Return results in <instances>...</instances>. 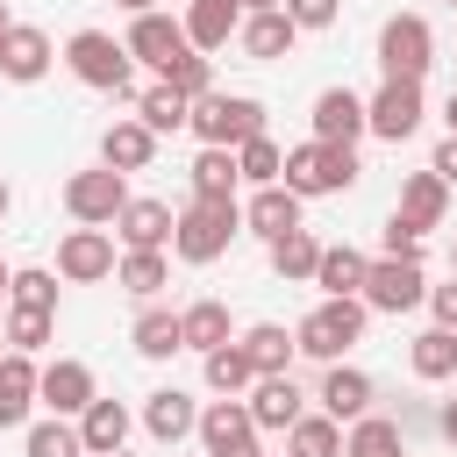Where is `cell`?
<instances>
[{"label": "cell", "mask_w": 457, "mask_h": 457, "mask_svg": "<svg viewBox=\"0 0 457 457\" xmlns=\"http://www.w3.org/2000/svg\"><path fill=\"white\" fill-rule=\"evenodd\" d=\"M343 457H407V428L393 414H364L343 428Z\"/></svg>", "instance_id": "d6a6232c"}, {"label": "cell", "mask_w": 457, "mask_h": 457, "mask_svg": "<svg viewBox=\"0 0 457 457\" xmlns=\"http://www.w3.org/2000/svg\"><path fill=\"white\" fill-rule=\"evenodd\" d=\"M50 64H57V43H50L36 21H14V29H7V43H0V79H14V86H36Z\"/></svg>", "instance_id": "d6986e66"}, {"label": "cell", "mask_w": 457, "mask_h": 457, "mask_svg": "<svg viewBox=\"0 0 457 457\" xmlns=\"http://www.w3.org/2000/svg\"><path fill=\"white\" fill-rule=\"evenodd\" d=\"M236 228H243V200H186L179 228H171V257L179 264H214V257H228Z\"/></svg>", "instance_id": "6da1fadb"}, {"label": "cell", "mask_w": 457, "mask_h": 457, "mask_svg": "<svg viewBox=\"0 0 457 457\" xmlns=\"http://www.w3.org/2000/svg\"><path fill=\"white\" fill-rule=\"evenodd\" d=\"M114 278H121V286H129V293H136V300L150 307V300H157V293L171 286V257H164V250H121Z\"/></svg>", "instance_id": "8d00e7d4"}, {"label": "cell", "mask_w": 457, "mask_h": 457, "mask_svg": "<svg viewBox=\"0 0 457 457\" xmlns=\"http://www.w3.org/2000/svg\"><path fill=\"white\" fill-rule=\"evenodd\" d=\"M357 300L371 314H414V307H428V271L421 264H400V257H371Z\"/></svg>", "instance_id": "ba28073f"}, {"label": "cell", "mask_w": 457, "mask_h": 457, "mask_svg": "<svg viewBox=\"0 0 457 457\" xmlns=\"http://www.w3.org/2000/svg\"><path fill=\"white\" fill-rule=\"evenodd\" d=\"M428 171H436L443 186H457V136H443V143H436V157H428Z\"/></svg>", "instance_id": "7dc6e473"}, {"label": "cell", "mask_w": 457, "mask_h": 457, "mask_svg": "<svg viewBox=\"0 0 457 457\" xmlns=\"http://www.w3.org/2000/svg\"><path fill=\"white\" fill-rule=\"evenodd\" d=\"M243 228H250V236H264V243H278V236L307 228V221H300V193H293V186H257V193L243 200Z\"/></svg>", "instance_id": "ffe728a7"}, {"label": "cell", "mask_w": 457, "mask_h": 457, "mask_svg": "<svg viewBox=\"0 0 457 457\" xmlns=\"http://www.w3.org/2000/svg\"><path fill=\"white\" fill-rule=\"evenodd\" d=\"M21 457H86V443H79V421H64V414H50V421H29V436H21Z\"/></svg>", "instance_id": "f35d334b"}, {"label": "cell", "mask_w": 457, "mask_h": 457, "mask_svg": "<svg viewBox=\"0 0 457 457\" xmlns=\"http://www.w3.org/2000/svg\"><path fill=\"white\" fill-rule=\"evenodd\" d=\"M236 43H243V57H250V64H278V57L300 43V29L286 21V7H278V14H243Z\"/></svg>", "instance_id": "484cf974"}, {"label": "cell", "mask_w": 457, "mask_h": 457, "mask_svg": "<svg viewBox=\"0 0 457 457\" xmlns=\"http://www.w3.org/2000/svg\"><path fill=\"white\" fill-rule=\"evenodd\" d=\"M357 136H371V121H364V93H350V86L314 93V143H350V150H357Z\"/></svg>", "instance_id": "ac0fdd59"}, {"label": "cell", "mask_w": 457, "mask_h": 457, "mask_svg": "<svg viewBox=\"0 0 457 457\" xmlns=\"http://www.w3.org/2000/svg\"><path fill=\"white\" fill-rule=\"evenodd\" d=\"M364 179V164H357V150L350 143H293L286 150V186L300 193V200H321V193H350Z\"/></svg>", "instance_id": "277c9868"}, {"label": "cell", "mask_w": 457, "mask_h": 457, "mask_svg": "<svg viewBox=\"0 0 457 457\" xmlns=\"http://www.w3.org/2000/svg\"><path fill=\"white\" fill-rule=\"evenodd\" d=\"M7 350H14V343H7V328H0V357H7Z\"/></svg>", "instance_id": "9f6ffc18"}, {"label": "cell", "mask_w": 457, "mask_h": 457, "mask_svg": "<svg viewBox=\"0 0 457 457\" xmlns=\"http://www.w3.org/2000/svg\"><path fill=\"white\" fill-rule=\"evenodd\" d=\"M7 29H14V14H7V0H0V43H7Z\"/></svg>", "instance_id": "db71d44e"}, {"label": "cell", "mask_w": 457, "mask_h": 457, "mask_svg": "<svg viewBox=\"0 0 457 457\" xmlns=\"http://www.w3.org/2000/svg\"><path fill=\"white\" fill-rule=\"evenodd\" d=\"M186 179H193V200H236V186H243V164H236V150H200Z\"/></svg>", "instance_id": "d590c367"}, {"label": "cell", "mask_w": 457, "mask_h": 457, "mask_svg": "<svg viewBox=\"0 0 457 457\" xmlns=\"http://www.w3.org/2000/svg\"><path fill=\"white\" fill-rule=\"evenodd\" d=\"M164 86H171V93H186V100H207V93H214V57H200V50H193V57H179V64L164 71Z\"/></svg>", "instance_id": "7bdbcfd3"}, {"label": "cell", "mask_w": 457, "mask_h": 457, "mask_svg": "<svg viewBox=\"0 0 457 457\" xmlns=\"http://www.w3.org/2000/svg\"><path fill=\"white\" fill-rule=\"evenodd\" d=\"M193 136H200V150H243L250 136H271L264 129V100L257 93H207V100H193V121H186Z\"/></svg>", "instance_id": "7a4b0ae2"}, {"label": "cell", "mask_w": 457, "mask_h": 457, "mask_svg": "<svg viewBox=\"0 0 457 457\" xmlns=\"http://www.w3.org/2000/svg\"><path fill=\"white\" fill-rule=\"evenodd\" d=\"M7 286H14V264H0V300H7Z\"/></svg>", "instance_id": "11a10c76"}, {"label": "cell", "mask_w": 457, "mask_h": 457, "mask_svg": "<svg viewBox=\"0 0 457 457\" xmlns=\"http://www.w3.org/2000/svg\"><path fill=\"white\" fill-rule=\"evenodd\" d=\"M121 43H129V57H136V64H150L157 79H164V71H171L179 57H193V43H186V21L157 14V7H150V14H136Z\"/></svg>", "instance_id": "7c38bea8"}, {"label": "cell", "mask_w": 457, "mask_h": 457, "mask_svg": "<svg viewBox=\"0 0 457 457\" xmlns=\"http://www.w3.org/2000/svg\"><path fill=\"white\" fill-rule=\"evenodd\" d=\"M64 64H71V79L93 86V93H129V79H136L129 43L107 36V29H79V36L64 43Z\"/></svg>", "instance_id": "5b68a950"}, {"label": "cell", "mask_w": 457, "mask_h": 457, "mask_svg": "<svg viewBox=\"0 0 457 457\" xmlns=\"http://www.w3.org/2000/svg\"><path fill=\"white\" fill-rule=\"evenodd\" d=\"M129 428H136V414H129L121 400H107V393L79 414V443H86V457H114V450H129Z\"/></svg>", "instance_id": "cb8c5ba5"}, {"label": "cell", "mask_w": 457, "mask_h": 457, "mask_svg": "<svg viewBox=\"0 0 457 457\" xmlns=\"http://www.w3.org/2000/svg\"><path fill=\"white\" fill-rule=\"evenodd\" d=\"M50 336H57V314H29V307H7V343H14L21 357L50 350Z\"/></svg>", "instance_id": "b9f144b4"}, {"label": "cell", "mask_w": 457, "mask_h": 457, "mask_svg": "<svg viewBox=\"0 0 457 457\" xmlns=\"http://www.w3.org/2000/svg\"><path fill=\"white\" fill-rule=\"evenodd\" d=\"M443 443H457V400L443 407Z\"/></svg>", "instance_id": "f907efd6"}, {"label": "cell", "mask_w": 457, "mask_h": 457, "mask_svg": "<svg viewBox=\"0 0 457 457\" xmlns=\"http://www.w3.org/2000/svg\"><path fill=\"white\" fill-rule=\"evenodd\" d=\"M407 371H414L421 386L457 378V336H450V328H421V336L407 343Z\"/></svg>", "instance_id": "4dcf8cb0"}, {"label": "cell", "mask_w": 457, "mask_h": 457, "mask_svg": "<svg viewBox=\"0 0 457 457\" xmlns=\"http://www.w3.org/2000/svg\"><path fill=\"white\" fill-rule=\"evenodd\" d=\"M236 343H243V357L257 364V378H278V371H293V357H300L293 328H278V321H250Z\"/></svg>", "instance_id": "83f0119b"}, {"label": "cell", "mask_w": 457, "mask_h": 457, "mask_svg": "<svg viewBox=\"0 0 457 457\" xmlns=\"http://www.w3.org/2000/svg\"><path fill=\"white\" fill-rule=\"evenodd\" d=\"M236 164H243V186H286V150L271 136H250L236 150Z\"/></svg>", "instance_id": "ab89813d"}, {"label": "cell", "mask_w": 457, "mask_h": 457, "mask_svg": "<svg viewBox=\"0 0 457 457\" xmlns=\"http://www.w3.org/2000/svg\"><path fill=\"white\" fill-rule=\"evenodd\" d=\"M450 278H457V243H450Z\"/></svg>", "instance_id": "6f0895ef"}, {"label": "cell", "mask_w": 457, "mask_h": 457, "mask_svg": "<svg viewBox=\"0 0 457 457\" xmlns=\"http://www.w3.org/2000/svg\"><path fill=\"white\" fill-rule=\"evenodd\" d=\"M371 371H357V364H321V393H314V407L328 414V421H364L371 414Z\"/></svg>", "instance_id": "2e32d148"}, {"label": "cell", "mask_w": 457, "mask_h": 457, "mask_svg": "<svg viewBox=\"0 0 457 457\" xmlns=\"http://www.w3.org/2000/svg\"><path fill=\"white\" fill-rule=\"evenodd\" d=\"M378 257H400V264H421V228H407L400 214H386V228H378Z\"/></svg>", "instance_id": "ee69618b"}, {"label": "cell", "mask_w": 457, "mask_h": 457, "mask_svg": "<svg viewBox=\"0 0 457 457\" xmlns=\"http://www.w3.org/2000/svg\"><path fill=\"white\" fill-rule=\"evenodd\" d=\"M136 193H129V179L121 171H107V164H93V171H71L64 179V214L79 221V228H114V214L129 207Z\"/></svg>", "instance_id": "52a82bcc"}, {"label": "cell", "mask_w": 457, "mask_h": 457, "mask_svg": "<svg viewBox=\"0 0 457 457\" xmlns=\"http://www.w3.org/2000/svg\"><path fill=\"white\" fill-rule=\"evenodd\" d=\"M271 250V271L286 278V286H314V271H321V236L314 228H293V236H278V243H264Z\"/></svg>", "instance_id": "f1b7e54d"}, {"label": "cell", "mask_w": 457, "mask_h": 457, "mask_svg": "<svg viewBox=\"0 0 457 457\" xmlns=\"http://www.w3.org/2000/svg\"><path fill=\"white\" fill-rule=\"evenodd\" d=\"M171 228H179V207H171V200H150V193H136V200L114 214L121 250H164V243H171Z\"/></svg>", "instance_id": "9a60e30c"}, {"label": "cell", "mask_w": 457, "mask_h": 457, "mask_svg": "<svg viewBox=\"0 0 457 457\" xmlns=\"http://www.w3.org/2000/svg\"><path fill=\"white\" fill-rule=\"evenodd\" d=\"M129 343H136V357H150V364H171L179 350H186V328H179V314L171 307H143L136 314V328H129Z\"/></svg>", "instance_id": "4316f807"}, {"label": "cell", "mask_w": 457, "mask_h": 457, "mask_svg": "<svg viewBox=\"0 0 457 457\" xmlns=\"http://www.w3.org/2000/svg\"><path fill=\"white\" fill-rule=\"evenodd\" d=\"M443 121H450V136H457V86H450V100H443Z\"/></svg>", "instance_id": "816d5d0a"}, {"label": "cell", "mask_w": 457, "mask_h": 457, "mask_svg": "<svg viewBox=\"0 0 457 457\" xmlns=\"http://www.w3.org/2000/svg\"><path fill=\"white\" fill-rule=\"evenodd\" d=\"M407 228H443V214H450V186L436 179V171H407V186H400V207H393Z\"/></svg>", "instance_id": "d4e9b609"}, {"label": "cell", "mask_w": 457, "mask_h": 457, "mask_svg": "<svg viewBox=\"0 0 457 457\" xmlns=\"http://www.w3.org/2000/svg\"><path fill=\"white\" fill-rule=\"evenodd\" d=\"M143 436L164 443V450H179L186 436H200V400H193L186 386H157V393H143Z\"/></svg>", "instance_id": "5bb4252c"}, {"label": "cell", "mask_w": 457, "mask_h": 457, "mask_svg": "<svg viewBox=\"0 0 457 457\" xmlns=\"http://www.w3.org/2000/svg\"><path fill=\"white\" fill-rule=\"evenodd\" d=\"M364 271H371V257H364V250H350V243H328V250H321V271H314V286H321V300H357V293H364Z\"/></svg>", "instance_id": "f546056e"}, {"label": "cell", "mask_w": 457, "mask_h": 457, "mask_svg": "<svg viewBox=\"0 0 457 457\" xmlns=\"http://www.w3.org/2000/svg\"><path fill=\"white\" fill-rule=\"evenodd\" d=\"M428 314H436V328L457 336V278H450V286H428Z\"/></svg>", "instance_id": "bcb514c9"}, {"label": "cell", "mask_w": 457, "mask_h": 457, "mask_svg": "<svg viewBox=\"0 0 457 457\" xmlns=\"http://www.w3.org/2000/svg\"><path fill=\"white\" fill-rule=\"evenodd\" d=\"M36 400H43L50 414L79 421V414L100 400V386H93V364H79V357H50V364H43V378H36Z\"/></svg>", "instance_id": "4fadbf2b"}, {"label": "cell", "mask_w": 457, "mask_h": 457, "mask_svg": "<svg viewBox=\"0 0 457 457\" xmlns=\"http://www.w3.org/2000/svg\"><path fill=\"white\" fill-rule=\"evenodd\" d=\"M286 0H243V14H278Z\"/></svg>", "instance_id": "c3c4849f"}, {"label": "cell", "mask_w": 457, "mask_h": 457, "mask_svg": "<svg viewBox=\"0 0 457 457\" xmlns=\"http://www.w3.org/2000/svg\"><path fill=\"white\" fill-rule=\"evenodd\" d=\"M7 207H14V193H7V179H0V221H7Z\"/></svg>", "instance_id": "f5cc1de1"}, {"label": "cell", "mask_w": 457, "mask_h": 457, "mask_svg": "<svg viewBox=\"0 0 457 457\" xmlns=\"http://www.w3.org/2000/svg\"><path fill=\"white\" fill-rule=\"evenodd\" d=\"M150 157H157V136L136 121V114H121V121H107V136H100V164L107 171H150Z\"/></svg>", "instance_id": "603a6c76"}, {"label": "cell", "mask_w": 457, "mask_h": 457, "mask_svg": "<svg viewBox=\"0 0 457 457\" xmlns=\"http://www.w3.org/2000/svg\"><path fill=\"white\" fill-rule=\"evenodd\" d=\"M243 407H250V421H257L264 436H286V428L307 414V393L293 386V371H278V378H257V386L243 393Z\"/></svg>", "instance_id": "e0dca14e"}, {"label": "cell", "mask_w": 457, "mask_h": 457, "mask_svg": "<svg viewBox=\"0 0 457 457\" xmlns=\"http://www.w3.org/2000/svg\"><path fill=\"white\" fill-rule=\"evenodd\" d=\"M186 43L200 50V57H214V50H228V36L243 29V0H186Z\"/></svg>", "instance_id": "44dd1931"}, {"label": "cell", "mask_w": 457, "mask_h": 457, "mask_svg": "<svg viewBox=\"0 0 457 457\" xmlns=\"http://www.w3.org/2000/svg\"><path fill=\"white\" fill-rule=\"evenodd\" d=\"M200 450L207 457H264V428L250 421L243 400H207L200 407Z\"/></svg>", "instance_id": "9c48e42d"}, {"label": "cell", "mask_w": 457, "mask_h": 457, "mask_svg": "<svg viewBox=\"0 0 457 457\" xmlns=\"http://www.w3.org/2000/svg\"><path fill=\"white\" fill-rule=\"evenodd\" d=\"M364 321H371L364 300H321V307L300 314L293 343H300V357H314V364H343V357L364 343Z\"/></svg>", "instance_id": "3957f363"}, {"label": "cell", "mask_w": 457, "mask_h": 457, "mask_svg": "<svg viewBox=\"0 0 457 457\" xmlns=\"http://www.w3.org/2000/svg\"><path fill=\"white\" fill-rule=\"evenodd\" d=\"M428 64H436V29H428V14H386V29H378V71L421 86Z\"/></svg>", "instance_id": "8992f818"}, {"label": "cell", "mask_w": 457, "mask_h": 457, "mask_svg": "<svg viewBox=\"0 0 457 457\" xmlns=\"http://www.w3.org/2000/svg\"><path fill=\"white\" fill-rule=\"evenodd\" d=\"M336 14H343V0H286V21L307 36V29H336Z\"/></svg>", "instance_id": "f6af8a7d"}, {"label": "cell", "mask_w": 457, "mask_h": 457, "mask_svg": "<svg viewBox=\"0 0 457 457\" xmlns=\"http://www.w3.org/2000/svg\"><path fill=\"white\" fill-rule=\"evenodd\" d=\"M286 457H343V421H328L321 407L300 414V421L286 428Z\"/></svg>", "instance_id": "74e56055"}, {"label": "cell", "mask_w": 457, "mask_h": 457, "mask_svg": "<svg viewBox=\"0 0 457 457\" xmlns=\"http://www.w3.org/2000/svg\"><path fill=\"white\" fill-rule=\"evenodd\" d=\"M114 457H129V450H114Z\"/></svg>", "instance_id": "680465c9"}, {"label": "cell", "mask_w": 457, "mask_h": 457, "mask_svg": "<svg viewBox=\"0 0 457 457\" xmlns=\"http://www.w3.org/2000/svg\"><path fill=\"white\" fill-rule=\"evenodd\" d=\"M7 307L57 314V271H43V264H21V271H14V286H7Z\"/></svg>", "instance_id": "60d3db41"}, {"label": "cell", "mask_w": 457, "mask_h": 457, "mask_svg": "<svg viewBox=\"0 0 457 457\" xmlns=\"http://www.w3.org/2000/svg\"><path fill=\"white\" fill-rule=\"evenodd\" d=\"M200 378H207V393L243 400V393L257 386V364L243 357V343H221V350H207V357H200Z\"/></svg>", "instance_id": "1f68e13d"}, {"label": "cell", "mask_w": 457, "mask_h": 457, "mask_svg": "<svg viewBox=\"0 0 457 457\" xmlns=\"http://www.w3.org/2000/svg\"><path fill=\"white\" fill-rule=\"evenodd\" d=\"M136 121H143L150 136H179V129L193 121V100H186V93H171V86L157 79V86H143V93H136Z\"/></svg>", "instance_id": "836d02e7"}, {"label": "cell", "mask_w": 457, "mask_h": 457, "mask_svg": "<svg viewBox=\"0 0 457 457\" xmlns=\"http://www.w3.org/2000/svg\"><path fill=\"white\" fill-rule=\"evenodd\" d=\"M114 7H121V14H129V21H136V14H150V7H157V0H114Z\"/></svg>", "instance_id": "681fc988"}, {"label": "cell", "mask_w": 457, "mask_h": 457, "mask_svg": "<svg viewBox=\"0 0 457 457\" xmlns=\"http://www.w3.org/2000/svg\"><path fill=\"white\" fill-rule=\"evenodd\" d=\"M179 328H186V350H221V343H236V321H228V307L221 300H193V307H179Z\"/></svg>", "instance_id": "e575fe53"}, {"label": "cell", "mask_w": 457, "mask_h": 457, "mask_svg": "<svg viewBox=\"0 0 457 457\" xmlns=\"http://www.w3.org/2000/svg\"><path fill=\"white\" fill-rule=\"evenodd\" d=\"M114 264H121V250H114L107 228H64V243H57L64 286H100V278H114Z\"/></svg>", "instance_id": "8fae6325"}, {"label": "cell", "mask_w": 457, "mask_h": 457, "mask_svg": "<svg viewBox=\"0 0 457 457\" xmlns=\"http://www.w3.org/2000/svg\"><path fill=\"white\" fill-rule=\"evenodd\" d=\"M36 378H43L36 357H21V350L0 357V428H21V421L43 407V400H36Z\"/></svg>", "instance_id": "7402d4cb"}, {"label": "cell", "mask_w": 457, "mask_h": 457, "mask_svg": "<svg viewBox=\"0 0 457 457\" xmlns=\"http://www.w3.org/2000/svg\"><path fill=\"white\" fill-rule=\"evenodd\" d=\"M443 7H457V0H443Z\"/></svg>", "instance_id": "91938a15"}, {"label": "cell", "mask_w": 457, "mask_h": 457, "mask_svg": "<svg viewBox=\"0 0 457 457\" xmlns=\"http://www.w3.org/2000/svg\"><path fill=\"white\" fill-rule=\"evenodd\" d=\"M421 114H428V100H421L414 79H378V93L364 100V121H371L378 143H407L421 129Z\"/></svg>", "instance_id": "30bf717a"}]
</instances>
